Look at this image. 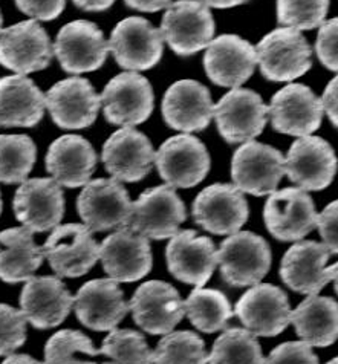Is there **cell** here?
Returning a JSON list of instances; mask_svg holds the SVG:
<instances>
[{
    "label": "cell",
    "instance_id": "41",
    "mask_svg": "<svg viewBox=\"0 0 338 364\" xmlns=\"http://www.w3.org/2000/svg\"><path fill=\"white\" fill-rule=\"evenodd\" d=\"M26 341V318L22 311L0 303V357L14 353Z\"/></svg>",
    "mask_w": 338,
    "mask_h": 364
},
{
    "label": "cell",
    "instance_id": "47",
    "mask_svg": "<svg viewBox=\"0 0 338 364\" xmlns=\"http://www.w3.org/2000/svg\"><path fill=\"white\" fill-rule=\"evenodd\" d=\"M126 5L141 13H157L164 8H169L173 0H125Z\"/></svg>",
    "mask_w": 338,
    "mask_h": 364
},
{
    "label": "cell",
    "instance_id": "9",
    "mask_svg": "<svg viewBox=\"0 0 338 364\" xmlns=\"http://www.w3.org/2000/svg\"><path fill=\"white\" fill-rule=\"evenodd\" d=\"M319 213L312 198L299 187L275 190L263 207L265 227L282 242H299L317 228Z\"/></svg>",
    "mask_w": 338,
    "mask_h": 364
},
{
    "label": "cell",
    "instance_id": "3",
    "mask_svg": "<svg viewBox=\"0 0 338 364\" xmlns=\"http://www.w3.org/2000/svg\"><path fill=\"white\" fill-rule=\"evenodd\" d=\"M159 29L173 53L190 57L210 45L216 22L210 8L199 0H178L166 9Z\"/></svg>",
    "mask_w": 338,
    "mask_h": 364
},
{
    "label": "cell",
    "instance_id": "23",
    "mask_svg": "<svg viewBox=\"0 0 338 364\" xmlns=\"http://www.w3.org/2000/svg\"><path fill=\"white\" fill-rule=\"evenodd\" d=\"M46 109L54 123L68 130L86 129L95 123L101 98L86 78L61 80L45 95Z\"/></svg>",
    "mask_w": 338,
    "mask_h": 364
},
{
    "label": "cell",
    "instance_id": "19",
    "mask_svg": "<svg viewBox=\"0 0 338 364\" xmlns=\"http://www.w3.org/2000/svg\"><path fill=\"white\" fill-rule=\"evenodd\" d=\"M13 208L17 220L33 232L54 230L65 215V193L53 178L26 179L16 191Z\"/></svg>",
    "mask_w": 338,
    "mask_h": 364
},
{
    "label": "cell",
    "instance_id": "35",
    "mask_svg": "<svg viewBox=\"0 0 338 364\" xmlns=\"http://www.w3.org/2000/svg\"><path fill=\"white\" fill-rule=\"evenodd\" d=\"M36 159L37 147L28 135H0V182L22 184Z\"/></svg>",
    "mask_w": 338,
    "mask_h": 364
},
{
    "label": "cell",
    "instance_id": "38",
    "mask_svg": "<svg viewBox=\"0 0 338 364\" xmlns=\"http://www.w3.org/2000/svg\"><path fill=\"white\" fill-rule=\"evenodd\" d=\"M88 336L80 331L63 329L56 332L45 346V364H95L88 360L98 355Z\"/></svg>",
    "mask_w": 338,
    "mask_h": 364
},
{
    "label": "cell",
    "instance_id": "17",
    "mask_svg": "<svg viewBox=\"0 0 338 364\" xmlns=\"http://www.w3.org/2000/svg\"><path fill=\"white\" fill-rule=\"evenodd\" d=\"M338 168L332 146L320 136L294 141L285 158V175L305 191H320L331 186Z\"/></svg>",
    "mask_w": 338,
    "mask_h": 364
},
{
    "label": "cell",
    "instance_id": "6",
    "mask_svg": "<svg viewBox=\"0 0 338 364\" xmlns=\"http://www.w3.org/2000/svg\"><path fill=\"white\" fill-rule=\"evenodd\" d=\"M221 136L230 144H243L259 136L268 121V106L251 89L236 87L213 106Z\"/></svg>",
    "mask_w": 338,
    "mask_h": 364
},
{
    "label": "cell",
    "instance_id": "54",
    "mask_svg": "<svg viewBox=\"0 0 338 364\" xmlns=\"http://www.w3.org/2000/svg\"><path fill=\"white\" fill-rule=\"evenodd\" d=\"M2 207H4V202H2V195H0V215H2Z\"/></svg>",
    "mask_w": 338,
    "mask_h": 364
},
{
    "label": "cell",
    "instance_id": "8",
    "mask_svg": "<svg viewBox=\"0 0 338 364\" xmlns=\"http://www.w3.org/2000/svg\"><path fill=\"white\" fill-rule=\"evenodd\" d=\"M77 210L92 232L110 231L127 225L132 200L120 181L100 178L89 181L81 190Z\"/></svg>",
    "mask_w": 338,
    "mask_h": 364
},
{
    "label": "cell",
    "instance_id": "27",
    "mask_svg": "<svg viewBox=\"0 0 338 364\" xmlns=\"http://www.w3.org/2000/svg\"><path fill=\"white\" fill-rule=\"evenodd\" d=\"M213 101L207 86L196 80H179L162 98V118L171 129L184 134L201 132L213 118Z\"/></svg>",
    "mask_w": 338,
    "mask_h": 364
},
{
    "label": "cell",
    "instance_id": "22",
    "mask_svg": "<svg viewBox=\"0 0 338 364\" xmlns=\"http://www.w3.org/2000/svg\"><path fill=\"white\" fill-rule=\"evenodd\" d=\"M170 274L187 285L202 288L218 267V250L213 240L196 231H178L166 248Z\"/></svg>",
    "mask_w": 338,
    "mask_h": 364
},
{
    "label": "cell",
    "instance_id": "50",
    "mask_svg": "<svg viewBox=\"0 0 338 364\" xmlns=\"http://www.w3.org/2000/svg\"><path fill=\"white\" fill-rule=\"evenodd\" d=\"M2 364H45V363H40L33 357L25 355V353H11V355H8V358Z\"/></svg>",
    "mask_w": 338,
    "mask_h": 364
},
{
    "label": "cell",
    "instance_id": "44",
    "mask_svg": "<svg viewBox=\"0 0 338 364\" xmlns=\"http://www.w3.org/2000/svg\"><path fill=\"white\" fill-rule=\"evenodd\" d=\"M317 228L323 239V245L332 255H338V199L326 205L317 218Z\"/></svg>",
    "mask_w": 338,
    "mask_h": 364
},
{
    "label": "cell",
    "instance_id": "30",
    "mask_svg": "<svg viewBox=\"0 0 338 364\" xmlns=\"http://www.w3.org/2000/svg\"><path fill=\"white\" fill-rule=\"evenodd\" d=\"M46 170L60 186L77 188L86 186L97 167V154L89 141L80 135H63L49 146Z\"/></svg>",
    "mask_w": 338,
    "mask_h": 364
},
{
    "label": "cell",
    "instance_id": "25",
    "mask_svg": "<svg viewBox=\"0 0 338 364\" xmlns=\"http://www.w3.org/2000/svg\"><path fill=\"white\" fill-rule=\"evenodd\" d=\"M74 306V297L56 276L29 277L20 294V311L36 329L57 328Z\"/></svg>",
    "mask_w": 338,
    "mask_h": 364
},
{
    "label": "cell",
    "instance_id": "51",
    "mask_svg": "<svg viewBox=\"0 0 338 364\" xmlns=\"http://www.w3.org/2000/svg\"><path fill=\"white\" fill-rule=\"evenodd\" d=\"M327 274H329L331 282H334V288H335L337 294H338V262H337L335 265L327 268Z\"/></svg>",
    "mask_w": 338,
    "mask_h": 364
},
{
    "label": "cell",
    "instance_id": "29",
    "mask_svg": "<svg viewBox=\"0 0 338 364\" xmlns=\"http://www.w3.org/2000/svg\"><path fill=\"white\" fill-rule=\"evenodd\" d=\"M332 252L315 240H299L285 252L280 277L290 289L317 296L331 282L326 264Z\"/></svg>",
    "mask_w": 338,
    "mask_h": 364
},
{
    "label": "cell",
    "instance_id": "24",
    "mask_svg": "<svg viewBox=\"0 0 338 364\" xmlns=\"http://www.w3.org/2000/svg\"><path fill=\"white\" fill-rule=\"evenodd\" d=\"M100 259L107 276L115 282L141 280L153 264L149 239L129 227L118 228L101 242Z\"/></svg>",
    "mask_w": 338,
    "mask_h": 364
},
{
    "label": "cell",
    "instance_id": "46",
    "mask_svg": "<svg viewBox=\"0 0 338 364\" xmlns=\"http://www.w3.org/2000/svg\"><path fill=\"white\" fill-rule=\"evenodd\" d=\"M322 105L327 118L338 129V75L334 77L324 87Z\"/></svg>",
    "mask_w": 338,
    "mask_h": 364
},
{
    "label": "cell",
    "instance_id": "5",
    "mask_svg": "<svg viewBox=\"0 0 338 364\" xmlns=\"http://www.w3.org/2000/svg\"><path fill=\"white\" fill-rule=\"evenodd\" d=\"M285 176V156L273 146L248 141L239 146L231 159L234 187L242 193L266 196L278 190Z\"/></svg>",
    "mask_w": 338,
    "mask_h": 364
},
{
    "label": "cell",
    "instance_id": "20",
    "mask_svg": "<svg viewBox=\"0 0 338 364\" xmlns=\"http://www.w3.org/2000/svg\"><path fill=\"white\" fill-rule=\"evenodd\" d=\"M234 314L255 337H275L291 323L290 299L278 287L258 283L236 303Z\"/></svg>",
    "mask_w": 338,
    "mask_h": 364
},
{
    "label": "cell",
    "instance_id": "49",
    "mask_svg": "<svg viewBox=\"0 0 338 364\" xmlns=\"http://www.w3.org/2000/svg\"><path fill=\"white\" fill-rule=\"evenodd\" d=\"M206 6L208 8H218V9H227V8H234L247 4L248 0H199Z\"/></svg>",
    "mask_w": 338,
    "mask_h": 364
},
{
    "label": "cell",
    "instance_id": "11",
    "mask_svg": "<svg viewBox=\"0 0 338 364\" xmlns=\"http://www.w3.org/2000/svg\"><path fill=\"white\" fill-rule=\"evenodd\" d=\"M54 46L37 20L19 22L0 33V65L26 75L49 66Z\"/></svg>",
    "mask_w": 338,
    "mask_h": 364
},
{
    "label": "cell",
    "instance_id": "7",
    "mask_svg": "<svg viewBox=\"0 0 338 364\" xmlns=\"http://www.w3.org/2000/svg\"><path fill=\"white\" fill-rule=\"evenodd\" d=\"M158 173L173 188H190L207 178L210 154L206 144L190 134L171 136L155 154Z\"/></svg>",
    "mask_w": 338,
    "mask_h": 364
},
{
    "label": "cell",
    "instance_id": "28",
    "mask_svg": "<svg viewBox=\"0 0 338 364\" xmlns=\"http://www.w3.org/2000/svg\"><path fill=\"white\" fill-rule=\"evenodd\" d=\"M129 309L121 288L112 279L90 280L74 297V311L81 325L98 332L114 331Z\"/></svg>",
    "mask_w": 338,
    "mask_h": 364
},
{
    "label": "cell",
    "instance_id": "36",
    "mask_svg": "<svg viewBox=\"0 0 338 364\" xmlns=\"http://www.w3.org/2000/svg\"><path fill=\"white\" fill-rule=\"evenodd\" d=\"M208 364H265L258 337L248 329L231 328L214 341Z\"/></svg>",
    "mask_w": 338,
    "mask_h": 364
},
{
    "label": "cell",
    "instance_id": "39",
    "mask_svg": "<svg viewBox=\"0 0 338 364\" xmlns=\"http://www.w3.org/2000/svg\"><path fill=\"white\" fill-rule=\"evenodd\" d=\"M100 353L109 361L103 364H152L153 350L138 331L114 329L105 338Z\"/></svg>",
    "mask_w": 338,
    "mask_h": 364
},
{
    "label": "cell",
    "instance_id": "48",
    "mask_svg": "<svg viewBox=\"0 0 338 364\" xmlns=\"http://www.w3.org/2000/svg\"><path fill=\"white\" fill-rule=\"evenodd\" d=\"M74 5L78 6L83 11L89 13H101L106 11L112 5L115 4V0H73Z\"/></svg>",
    "mask_w": 338,
    "mask_h": 364
},
{
    "label": "cell",
    "instance_id": "1",
    "mask_svg": "<svg viewBox=\"0 0 338 364\" xmlns=\"http://www.w3.org/2000/svg\"><path fill=\"white\" fill-rule=\"evenodd\" d=\"M262 75L275 83H290L312 66V48L294 28H278L263 36L255 46Z\"/></svg>",
    "mask_w": 338,
    "mask_h": 364
},
{
    "label": "cell",
    "instance_id": "26",
    "mask_svg": "<svg viewBox=\"0 0 338 364\" xmlns=\"http://www.w3.org/2000/svg\"><path fill=\"white\" fill-rule=\"evenodd\" d=\"M101 159L114 179L138 182L150 173L155 163V150L150 139L139 130L122 127L107 138Z\"/></svg>",
    "mask_w": 338,
    "mask_h": 364
},
{
    "label": "cell",
    "instance_id": "18",
    "mask_svg": "<svg viewBox=\"0 0 338 364\" xmlns=\"http://www.w3.org/2000/svg\"><path fill=\"white\" fill-rule=\"evenodd\" d=\"M133 320L152 336H166L186 316L179 292L170 283L149 280L135 291L129 301Z\"/></svg>",
    "mask_w": 338,
    "mask_h": 364
},
{
    "label": "cell",
    "instance_id": "14",
    "mask_svg": "<svg viewBox=\"0 0 338 364\" xmlns=\"http://www.w3.org/2000/svg\"><path fill=\"white\" fill-rule=\"evenodd\" d=\"M322 98L300 83H290L275 92L268 115L275 132L290 136H308L319 130L323 119Z\"/></svg>",
    "mask_w": 338,
    "mask_h": 364
},
{
    "label": "cell",
    "instance_id": "4",
    "mask_svg": "<svg viewBox=\"0 0 338 364\" xmlns=\"http://www.w3.org/2000/svg\"><path fill=\"white\" fill-rule=\"evenodd\" d=\"M186 219V205L175 188L159 186L142 191L139 198L132 202V213L126 227L147 239L164 240L181 231L179 225Z\"/></svg>",
    "mask_w": 338,
    "mask_h": 364
},
{
    "label": "cell",
    "instance_id": "52",
    "mask_svg": "<svg viewBox=\"0 0 338 364\" xmlns=\"http://www.w3.org/2000/svg\"><path fill=\"white\" fill-rule=\"evenodd\" d=\"M2 23H4V17H2V11H0V33H2Z\"/></svg>",
    "mask_w": 338,
    "mask_h": 364
},
{
    "label": "cell",
    "instance_id": "2",
    "mask_svg": "<svg viewBox=\"0 0 338 364\" xmlns=\"http://www.w3.org/2000/svg\"><path fill=\"white\" fill-rule=\"evenodd\" d=\"M221 276L234 288L254 287L271 268L268 242L251 231H238L225 239L218 250Z\"/></svg>",
    "mask_w": 338,
    "mask_h": 364
},
{
    "label": "cell",
    "instance_id": "10",
    "mask_svg": "<svg viewBox=\"0 0 338 364\" xmlns=\"http://www.w3.org/2000/svg\"><path fill=\"white\" fill-rule=\"evenodd\" d=\"M101 106L110 124L133 127L149 119L155 95L149 80L138 73H122L106 85L100 95Z\"/></svg>",
    "mask_w": 338,
    "mask_h": 364
},
{
    "label": "cell",
    "instance_id": "12",
    "mask_svg": "<svg viewBox=\"0 0 338 364\" xmlns=\"http://www.w3.org/2000/svg\"><path fill=\"white\" fill-rule=\"evenodd\" d=\"M43 256L58 277H81L100 259V245L86 225H58L43 245Z\"/></svg>",
    "mask_w": 338,
    "mask_h": 364
},
{
    "label": "cell",
    "instance_id": "42",
    "mask_svg": "<svg viewBox=\"0 0 338 364\" xmlns=\"http://www.w3.org/2000/svg\"><path fill=\"white\" fill-rule=\"evenodd\" d=\"M315 53L326 69L338 73V17L324 20V23L320 26L315 42Z\"/></svg>",
    "mask_w": 338,
    "mask_h": 364
},
{
    "label": "cell",
    "instance_id": "37",
    "mask_svg": "<svg viewBox=\"0 0 338 364\" xmlns=\"http://www.w3.org/2000/svg\"><path fill=\"white\" fill-rule=\"evenodd\" d=\"M208 353L202 338L190 331L170 332L153 350V364H207Z\"/></svg>",
    "mask_w": 338,
    "mask_h": 364
},
{
    "label": "cell",
    "instance_id": "15",
    "mask_svg": "<svg viewBox=\"0 0 338 364\" xmlns=\"http://www.w3.org/2000/svg\"><path fill=\"white\" fill-rule=\"evenodd\" d=\"M109 50L115 62L132 70H147L159 63L164 50L161 29L142 17H127L114 28Z\"/></svg>",
    "mask_w": 338,
    "mask_h": 364
},
{
    "label": "cell",
    "instance_id": "33",
    "mask_svg": "<svg viewBox=\"0 0 338 364\" xmlns=\"http://www.w3.org/2000/svg\"><path fill=\"white\" fill-rule=\"evenodd\" d=\"M291 323L306 345L331 346L338 340V303L331 297L310 296L291 311Z\"/></svg>",
    "mask_w": 338,
    "mask_h": 364
},
{
    "label": "cell",
    "instance_id": "32",
    "mask_svg": "<svg viewBox=\"0 0 338 364\" xmlns=\"http://www.w3.org/2000/svg\"><path fill=\"white\" fill-rule=\"evenodd\" d=\"M33 235L25 227L0 231V280L25 282L42 267L43 250L37 247Z\"/></svg>",
    "mask_w": 338,
    "mask_h": 364
},
{
    "label": "cell",
    "instance_id": "45",
    "mask_svg": "<svg viewBox=\"0 0 338 364\" xmlns=\"http://www.w3.org/2000/svg\"><path fill=\"white\" fill-rule=\"evenodd\" d=\"M20 11L42 22L57 18L63 13L66 0H16Z\"/></svg>",
    "mask_w": 338,
    "mask_h": 364
},
{
    "label": "cell",
    "instance_id": "40",
    "mask_svg": "<svg viewBox=\"0 0 338 364\" xmlns=\"http://www.w3.org/2000/svg\"><path fill=\"white\" fill-rule=\"evenodd\" d=\"M331 0H278L279 23L297 31H310L324 23Z\"/></svg>",
    "mask_w": 338,
    "mask_h": 364
},
{
    "label": "cell",
    "instance_id": "31",
    "mask_svg": "<svg viewBox=\"0 0 338 364\" xmlns=\"http://www.w3.org/2000/svg\"><path fill=\"white\" fill-rule=\"evenodd\" d=\"M46 100L25 75L0 78V127H33L43 118Z\"/></svg>",
    "mask_w": 338,
    "mask_h": 364
},
{
    "label": "cell",
    "instance_id": "21",
    "mask_svg": "<svg viewBox=\"0 0 338 364\" xmlns=\"http://www.w3.org/2000/svg\"><path fill=\"white\" fill-rule=\"evenodd\" d=\"M255 66V46L236 34L213 38L204 54V69L211 82L221 87H241L251 78Z\"/></svg>",
    "mask_w": 338,
    "mask_h": 364
},
{
    "label": "cell",
    "instance_id": "34",
    "mask_svg": "<svg viewBox=\"0 0 338 364\" xmlns=\"http://www.w3.org/2000/svg\"><path fill=\"white\" fill-rule=\"evenodd\" d=\"M184 306L191 325L207 333L225 329L233 317L230 300L218 289L196 288L184 300Z\"/></svg>",
    "mask_w": 338,
    "mask_h": 364
},
{
    "label": "cell",
    "instance_id": "43",
    "mask_svg": "<svg viewBox=\"0 0 338 364\" xmlns=\"http://www.w3.org/2000/svg\"><path fill=\"white\" fill-rule=\"evenodd\" d=\"M265 364H319V358L305 341H290L273 349Z\"/></svg>",
    "mask_w": 338,
    "mask_h": 364
},
{
    "label": "cell",
    "instance_id": "13",
    "mask_svg": "<svg viewBox=\"0 0 338 364\" xmlns=\"http://www.w3.org/2000/svg\"><path fill=\"white\" fill-rule=\"evenodd\" d=\"M54 54L61 69L68 74L94 73L106 62L109 42L95 23L74 20L58 31Z\"/></svg>",
    "mask_w": 338,
    "mask_h": 364
},
{
    "label": "cell",
    "instance_id": "16",
    "mask_svg": "<svg viewBox=\"0 0 338 364\" xmlns=\"http://www.w3.org/2000/svg\"><path fill=\"white\" fill-rule=\"evenodd\" d=\"M191 215L196 224L208 232L231 236L248 220V202L233 184H213L204 188L193 202Z\"/></svg>",
    "mask_w": 338,
    "mask_h": 364
},
{
    "label": "cell",
    "instance_id": "53",
    "mask_svg": "<svg viewBox=\"0 0 338 364\" xmlns=\"http://www.w3.org/2000/svg\"><path fill=\"white\" fill-rule=\"evenodd\" d=\"M326 364H338V357L334 358V360H331V361H327Z\"/></svg>",
    "mask_w": 338,
    "mask_h": 364
}]
</instances>
